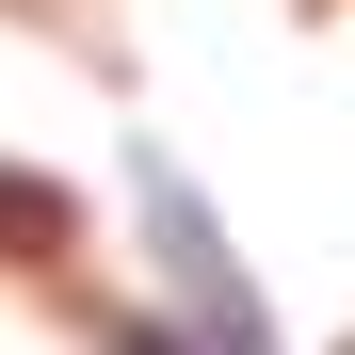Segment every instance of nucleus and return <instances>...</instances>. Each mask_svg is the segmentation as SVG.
Here are the masks:
<instances>
[{"label": "nucleus", "mask_w": 355, "mask_h": 355, "mask_svg": "<svg viewBox=\"0 0 355 355\" xmlns=\"http://www.w3.org/2000/svg\"><path fill=\"white\" fill-rule=\"evenodd\" d=\"M0 243H65V194H33V178H0Z\"/></svg>", "instance_id": "f257e3e1"}]
</instances>
